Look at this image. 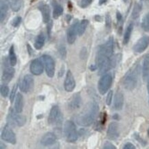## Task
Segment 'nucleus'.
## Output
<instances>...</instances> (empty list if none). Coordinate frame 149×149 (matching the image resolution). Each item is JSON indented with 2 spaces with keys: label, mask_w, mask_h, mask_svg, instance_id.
<instances>
[{
  "label": "nucleus",
  "mask_w": 149,
  "mask_h": 149,
  "mask_svg": "<svg viewBox=\"0 0 149 149\" xmlns=\"http://www.w3.org/2000/svg\"><path fill=\"white\" fill-rule=\"evenodd\" d=\"M114 40L111 37L104 44L101 45L97 51L95 63L98 69L99 75L106 74L109 70L115 67L116 57L113 56Z\"/></svg>",
  "instance_id": "1"
},
{
  "label": "nucleus",
  "mask_w": 149,
  "mask_h": 149,
  "mask_svg": "<svg viewBox=\"0 0 149 149\" xmlns=\"http://www.w3.org/2000/svg\"><path fill=\"white\" fill-rule=\"evenodd\" d=\"M99 111V105L95 101L87 104L83 111L76 118V122L83 127H89L95 121Z\"/></svg>",
  "instance_id": "2"
},
{
  "label": "nucleus",
  "mask_w": 149,
  "mask_h": 149,
  "mask_svg": "<svg viewBox=\"0 0 149 149\" xmlns=\"http://www.w3.org/2000/svg\"><path fill=\"white\" fill-rule=\"evenodd\" d=\"M139 74V64H135L132 68L128 70L123 78L124 87L129 91H132L134 89L137 85L138 77Z\"/></svg>",
  "instance_id": "3"
},
{
  "label": "nucleus",
  "mask_w": 149,
  "mask_h": 149,
  "mask_svg": "<svg viewBox=\"0 0 149 149\" xmlns=\"http://www.w3.org/2000/svg\"><path fill=\"white\" fill-rule=\"evenodd\" d=\"M63 133L65 138L68 142L74 143L76 142L78 138V131L75 124L71 120H68L65 122Z\"/></svg>",
  "instance_id": "4"
},
{
  "label": "nucleus",
  "mask_w": 149,
  "mask_h": 149,
  "mask_svg": "<svg viewBox=\"0 0 149 149\" xmlns=\"http://www.w3.org/2000/svg\"><path fill=\"white\" fill-rule=\"evenodd\" d=\"M7 121L9 126L15 127V125H17L19 127H22L26 124V119L24 116L20 115V113L15 110L10 109L8 114Z\"/></svg>",
  "instance_id": "5"
},
{
  "label": "nucleus",
  "mask_w": 149,
  "mask_h": 149,
  "mask_svg": "<svg viewBox=\"0 0 149 149\" xmlns=\"http://www.w3.org/2000/svg\"><path fill=\"white\" fill-rule=\"evenodd\" d=\"M63 122V115L60 109L58 106L55 105L52 107L48 116V123L50 125L60 127Z\"/></svg>",
  "instance_id": "6"
},
{
  "label": "nucleus",
  "mask_w": 149,
  "mask_h": 149,
  "mask_svg": "<svg viewBox=\"0 0 149 149\" xmlns=\"http://www.w3.org/2000/svg\"><path fill=\"white\" fill-rule=\"evenodd\" d=\"M113 77L111 74H104L101 76L98 84V89L99 93L101 95H104L109 90L112 85Z\"/></svg>",
  "instance_id": "7"
},
{
  "label": "nucleus",
  "mask_w": 149,
  "mask_h": 149,
  "mask_svg": "<svg viewBox=\"0 0 149 149\" xmlns=\"http://www.w3.org/2000/svg\"><path fill=\"white\" fill-rule=\"evenodd\" d=\"M41 59L44 63L47 76L49 78H52L55 73V63L54 60L49 55L47 54H43L41 56Z\"/></svg>",
  "instance_id": "8"
},
{
  "label": "nucleus",
  "mask_w": 149,
  "mask_h": 149,
  "mask_svg": "<svg viewBox=\"0 0 149 149\" xmlns=\"http://www.w3.org/2000/svg\"><path fill=\"white\" fill-rule=\"evenodd\" d=\"M20 90L24 93H28L34 88V78L31 75L27 74L23 78L19 86Z\"/></svg>",
  "instance_id": "9"
},
{
  "label": "nucleus",
  "mask_w": 149,
  "mask_h": 149,
  "mask_svg": "<svg viewBox=\"0 0 149 149\" xmlns=\"http://www.w3.org/2000/svg\"><path fill=\"white\" fill-rule=\"evenodd\" d=\"M1 137L3 140L12 144H16V136L8 125H6L1 131Z\"/></svg>",
  "instance_id": "10"
},
{
  "label": "nucleus",
  "mask_w": 149,
  "mask_h": 149,
  "mask_svg": "<svg viewBox=\"0 0 149 149\" xmlns=\"http://www.w3.org/2000/svg\"><path fill=\"white\" fill-rule=\"evenodd\" d=\"M149 45V36L145 35L141 37L133 45V51L136 53H142L146 50Z\"/></svg>",
  "instance_id": "11"
},
{
  "label": "nucleus",
  "mask_w": 149,
  "mask_h": 149,
  "mask_svg": "<svg viewBox=\"0 0 149 149\" xmlns=\"http://www.w3.org/2000/svg\"><path fill=\"white\" fill-rule=\"evenodd\" d=\"M78 21L76 20L68 28L67 32V40L70 44H73L76 41V35L78 34Z\"/></svg>",
  "instance_id": "12"
},
{
  "label": "nucleus",
  "mask_w": 149,
  "mask_h": 149,
  "mask_svg": "<svg viewBox=\"0 0 149 149\" xmlns=\"http://www.w3.org/2000/svg\"><path fill=\"white\" fill-rule=\"evenodd\" d=\"M76 87V81L73 74L70 70L67 72L65 79L64 82V88L67 92H72Z\"/></svg>",
  "instance_id": "13"
},
{
  "label": "nucleus",
  "mask_w": 149,
  "mask_h": 149,
  "mask_svg": "<svg viewBox=\"0 0 149 149\" xmlns=\"http://www.w3.org/2000/svg\"><path fill=\"white\" fill-rule=\"evenodd\" d=\"M119 125L117 122H111L109 125L107 131V136L109 139L116 140L119 137Z\"/></svg>",
  "instance_id": "14"
},
{
  "label": "nucleus",
  "mask_w": 149,
  "mask_h": 149,
  "mask_svg": "<svg viewBox=\"0 0 149 149\" xmlns=\"http://www.w3.org/2000/svg\"><path fill=\"white\" fill-rule=\"evenodd\" d=\"M30 71L32 74L36 76H39L43 73V65L41 59L37 58L32 61L30 65Z\"/></svg>",
  "instance_id": "15"
},
{
  "label": "nucleus",
  "mask_w": 149,
  "mask_h": 149,
  "mask_svg": "<svg viewBox=\"0 0 149 149\" xmlns=\"http://www.w3.org/2000/svg\"><path fill=\"white\" fill-rule=\"evenodd\" d=\"M56 136L54 133L48 132L43 135L41 139V144L43 146H49L54 144L56 142Z\"/></svg>",
  "instance_id": "16"
},
{
  "label": "nucleus",
  "mask_w": 149,
  "mask_h": 149,
  "mask_svg": "<svg viewBox=\"0 0 149 149\" xmlns=\"http://www.w3.org/2000/svg\"><path fill=\"white\" fill-rule=\"evenodd\" d=\"M82 99L80 93H76L72 95L71 100L69 102V108L72 111L78 109L81 107Z\"/></svg>",
  "instance_id": "17"
},
{
  "label": "nucleus",
  "mask_w": 149,
  "mask_h": 149,
  "mask_svg": "<svg viewBox=\"0 0 149 149\" xmlns=\"http://www.w3.org/2000/svg\"><path fill=\"white\" fill-rule=\"evenodd\" d=\"M38 8H39V10L41 13L43 22L45 23V24H47V23L50 22L51 11L49 6L46 4V3H42L39 6Z\"/></svg>",
  "instance_id": "18"
},
{
  "label": "nucleus",
  "mask_w": 149,
  "mask_h": 149,
  "mask_svg": "<svg viewBox=\"0 0 149 149\" xmlns=\"http://www.w3.org/2000/svg\"><path fill=\"white\" fill-rule=\"evenodd\" d=\"M15 69L13 68L7 67L3 71L2 76H1V81L3 83L8 84L11 81L15 75Z\"/></svg>",
  "instance_id": "19"
},
{
  "label": "nucleus",
  "mask_w": 149,
  "mask_h": 149,
  "mask_svg": "<svg viewBox=\"0 0 149 149\" xmlns=\"http://www.w3.org/2000/svg\"><path fill=\"white\" fill-rule=\"evenodd\" d=\"M9 0H1L0 1V20L2 24L6 18L9 8Z\"/></svg>",
  "instance_id": "20"
},
{
  "label": "nucleus",
  "mask_w": 149,
  "mask_h": 149,
  "mask_svg": "<svg viewBox=\"0 0 149 149\" xmlns=\"http://www.w3.org/2000/svg\"><path fill=\"white\" fill-rule=\"evenodd\" d=\"M124 102H125V98H124V95L122 92L118 91L116 93L115 97H114L113 102V107L116 110L120 111L123 107Z\"/></svg>",
  "instance_id": "21"
},
{
  "label": "nucleus",
  "mask_w": 149,
  "mask_h": 149,
  "mask_svg": "<svg viewBox=\"0 0 149 149\" xmlns=\"http://www.w3.org/2000/svg\"><path fill=\"white\" fill-rule=\"evenodd\" d=\"M142 78L144 81L149 78V54L145 55L142 63Z\"/></svg>",
  "instance_id": "22"
},
{
  "label": "nucleus",
  "mask_w": 149,
  "mask_h": 149,
  "mask_svg": "<svg viewBox=\"0 0 149 149\" xmlns=\"http://www.w3.org/2000/svg\"><path fill=\"white\" fill-rule=\"evenodd\" d=\"M24 96H23L22 93H18L16 95L15 100V110L19 113H21L23 111V109H24Z\"/></svg>",
  "instance_id": "23"
},
{
  "label": "nucleus",
  "mask_w": 149,
  "mask_h": 149,
  "mask_svg": "<svg viewBox=\"0 0 149 149\" xmlns=\"http://www.w3.org/2000/svg\"><path fill=\"white\" fill-rule=\"evenodd\" d=\"M45 37L43 33H40L36 38L35 41H34V46L36 49H41L45 44Z\"/></svg>",
  "instance_id": "24"
},
{
  "label": "nucleus",
  "mask_w": 149,
  "mask_h": 149,
  "mask_svg": "<svg viewBox=\"0 0 149 149\" xmlns=\"http://www.w3.org/2000/svg\"><path fill=\"white\" fill-rule=\"evenodd\" d=\"M52 6L54 8V10H53V18L56 19L59 17L61 16L63 13V8L61 6L60 4L57 3L56 1H54L52 2Z\"/></svg>",
  "instance_id": "25"
},
{
  "label": "nucleus",
  "mask_w": 149,
  "mask_h": 149,
  "mask_svg": "<svg viewBox=\"0 0 149 149\" xmlns=\"http://www.w3.org/2000/svg\"><path fill=\"white\" fill-rule=\"evenodd\" d=\"M133 30V24H130L128 25V26L126 28L125 34H124V37H123V44L127 45L130 41L131 39V34H132Z\"/></svg>",
  "instance_id": "26"
},
{
  "label": "nucleus",
  "mask_w": 149,
  "mask_h": 149,
  "mask_svg": "<svg viewBox=\"0 0 149 149\" xmlns=\"http://www.w3.org/2000/svg\"><path fill=\"white\" fill-rule=\"evenodd\" d=\"M89 24V21L87 19H83L78 24V34L79 36H82L85 33L86 28H87V26Z\"/></svg>",
  "instance_id": "27"
},
{
  "label": "nucleus",
  "mask_w": 149,
  "mask_h": 149,
  "mask_svg": "<svg viewBox=\"0 0 149 149\" xmlns=\"http://www.w3.org/2000/svg\"><path fill=\"white\" fill-rule=\"evenodd\" d=\"M9 62L12 66H15L17 63V56L13 45L9 49Z\"/></svg>",
  "instance_id": "28"
},
{
  "label": "nucleus",
  "mask_w": 149,
  "mask_h": 149,
  "mask_svg": "<svg viewBox=\"0 0 149 149\" xmlns=\"http://www.w3.org/2000/svg\"><path fill=\"white\" fill-rule=\"evenodd\" d=\"M22 0H10L11 9L15 12H17L22 6Z\"/></svg>",
  "instance_id": "29"
},
{
  "label": "nucleus",
  "mask_w": 149,
  "mask_h": 149,
  "mask_svg": "<svg viewBox=\"0 0 149 149\" xmlns=\"http://www.w3.org/2000/svg\"><path fill=\"white\" fill-rule=\"evenodd\" d=\"M142 29L146 32H149V13L145 15L142 22Z\"/></svg>",
  "instance_id": "30"
},
{
  "label": "nucleus",
  "mask_w": 149,
  "mask_h": 149,
  "mask_svg": "<svg viewBox=\"0 0 149 149\" xmlns=\"http://www.w3.org/2000/svg\"><path fill=\"white\" fill-rule=\"evenodd\" d=\"M141 10H142V6H141V4H139V3H136L135 5L132 13V17L133 19H137L139 17Z\"/></svg>",
  "instance_id": "31"
},
{
  "label": "nucleus",
  "mask_w": 149,
  "mask_h": 149,
  "mask_svg": "<svg viewBox=\"0 0 149 149\" xmlns=\"http://www.w3.org/2000/svg\"><path fill=\"white\" fill-rule=\"evenodd\" d=\"M9 87H8L6 85H1V87H0V92H1V95H2L3 98H6V97L9 94Z\"/></svg>",
  "instance_id": "32"
},
{
  "label": "nucleus",
  "mask_w": 149,
  "mask_h": 149,
  "mask_svg": "<svg viewBox=\"0 0 149 149\" xmlns=\"http://www.w3.org/2000/svg\"><path fill=\"white\" fill-rule=\"evenodd\" d=\"M58 53L60 54L61 57L62 58H65L66 54H67V51L65 46L63 45H61L58 47Z\"/></svg>",
  "instance_id": "33"
},
{
  "label": "nucleus",
  "mask_w": 149,
  "mask_h": 149,
  "mask_svg": "<svg viewBox=\"0 0 149 149\" xmlns=\"http://www.w3.org/2000/svg\"><path fill=\"white\" fill-rule=\"evenodd\" d=\"M113 96V91L112 90H110L108 92L107 96V98H106V104H107L108 106H109V105H111V104Z\"/></svg>",
  "instance_id": "34"
},
{
  "label": "nucleus",
  "mask_w": 149,
  "mask_h": 149,
  "mask_svg": "<svg viewBox=\"0 0 149 149\" xmlns=\"http://www.w3.org/2000/svg\"><path fill=\"white\" fill-rule=\"evenodd\" d=\"M17 90V85H15L14 87L12 89V91H11L10 95V100L11 102H13V101L15 100V98H16V92Z\"/></svg>",
  "instance_id": "35"
},
{
  "label": "nucleus",
  "mask_w": 149,
  "mask_h": 149,
  "mask_svg": "<svg viewBox=\"0 0 149 149\" xmlns=\"http://www.w3.org/2000/svg\"><path fill=\"white\" fill-rule=\"evenodd\" d=\"M21 22H22V17L17 16L13 19V20L12 21V26L13 27H17L19 25H20Z\"/></svg>",
  "instance_id": "36"
},
{
  "label": "nucleus",
  "mask_w": 149,
  "mask_h": 149,
  "mask_svg": "<svg viewBox=\"0 0 149 149\" xmlns=\"http://www.w3.org/2000/svg\"><path fill=\"white\" fill-rule=\"evenodd\" d=\"M92 2V0H81V2H80V6L83 8L87 7L89 6Z\"/></svg>",
  "instance_id": "37"
},
{
  "label": "nucleus",
  "mask_w": 149,
  "mask_h": 149,
  "mask_svg": "<svg viewBox=\"0 0 149 149\" xmlns=\"http://www.w3.org/2000/svg\"><path fill=\"white\" fill-rule=\"evenodd\" d=\"M134 137H135V139L137 141V142H139V143H140V144H142L143 146H145V145L146 144V141L141 138L138 133H134Z\"/></svg>",
  "instance_id": "38"
},
{
  "label": "nucleus",
  "mask_w": 149,
  "mask_h": 149,
  "mask_svg": "<svg viewBox=\"0 0 149 149\" xmlns=\"http://www.w3.org/2000/svg\"><path fill=\"white\" fill-rule=\"evenodd\" d=\"M116 18H117L118 25L119 26H122V22H123V17H122V14L119 11H117V13H116Z\"/></svg>",
  "instance_id": "39"
},
{
  "label": "nucleus",
  "mask_w": 149,
  "mask_h": 149,
  "mask_svg": "<svg viewBox=\"0 0 149 149\" xmlns=\"http://www.w3.org/2000/svg\"><path fill=\"white\" fill-rule=\"evenodd\" d=\"M103 148H104V149H116V146H114V145L111 142H108L107 141V142H106L104 144Z\"/></svg>",
  "instance_id": "40"
},
{
  "label": "nucleus",
  "mask_w": 149,
  "mask_h": 149,
  "mask_svg": "<svg viewBox=\"0 0 149 149\" xmlns=\"http://www.w3.org/2000/svg\"><path fill=\"white\" fill-rule=\"evenodd\" d=\"M52 28V22L50 21V22L47 23V33L49 38H50V36H51Z\"/></svg>",
  "instance_id": "41"
},
{
  "label": "nucleus",
  "mask_w": 149,
  "mask_h": 149,
  "mask_svg": "<svg viewBox=\"0 0 149 149\" xmlns=\"http://www.w3.org/2000/svg\"><path fill=\"white\" fill-rule=\"evenodd\" d=\"M106 26L107 28H111V17L110 15L107 14L106 15Z\"/></svg>",
  "instance_id": "42"
},
{
  "label": "nucleus",
  "mask_w": 149,
  "mask_h": 149,
  "mask_svg": "<svg viewBox=\"0 0 149 149\" xmlns=\"http://www.w3.org/2000/svg\"><path fill=\"white\" fill-rule=\"evenodd\" d=\"M107 117V116L106 112H104V113H103L102 114V116H101L100 121V123L102 125H104V124H105V122H106Z\"/></svg>",
  "instance_id": "43"
},
{
  "label": "nucleus",
  "mask_w": 149,
  "mask_h": 149,
  "mask_svg": "<svg viewBox=\"0 0 149 149\" xmlns=\"http://www.w3.org/2000/svg\"><path fill=\"white\" fill-rule=\"evenodd\" d=\"M124 149H135V146L133 145L132 143L131 142H127V144H125V146L123 147Z\"/></svg>",
  "instance_id": "44"
},
{
  "label": "nucleus",
  "mask_w": 149,
  "mask_h": 149,
  "mask_svg": "<svg viewBox=\"0 0 149 149\" xmlns=\"http://www.w3.org/2000/svg\"><path fill=\"white\" fill-rule=\"evenodd\" d=\"M27 49H28V54H29L30 56H32V54H33V51H32V47L29 44H27Z\"/></svg>",
  "instance_id": "45"
},
{
  "label": "nucleus",
  "mask_w": 149,
  "mask_h": 149,
  "mask_svg": "<svg viewBox=\"0 0 149 149\" xmlns=\"http://www.w3.org/2000/svg\"><path fill=\"white\" fill-rule=\"evenodd\" d=\"M89 69H90L91 71H95V70H96L98 69V67H97L96 65H91Z\"/></svg>",
  "instance_id": "46"
},
{
  "label": "nucleus",
  "mask_w": 149,
  "mask_h": 149,
  "mask_svg": "<svg viewBox=\"0 0 149 149\" xmlns=\"http://www.w3.org/2000/svg\"><path fill=\"white\" fill-rule=\"evenodd\" d=\"M107 1V0H100V1H99V4L102 5L103 3H106Z\"/></svg>",
  "instance_id": "47"
},
{
  "label": "nucleus",
  "mask_w": 149,
  "mask_h": 149,
  "mask_svg": "<svg viewBox=\"0 0 149 149\" xmlns=\"http://www.w3.org/2000/svg\"><path fill=\"white\" fill-rule=\"evenodd\" d=\"M113 118L115 120H118L119 119V116H118V114H115V115L113 116Z\"/></svg>",
  "instance_id": "48"
},
{
  "label": "nucleus",
  "mask_w": 149,
  "mask_h": 149,
  "mask_svg": "<svg viewBox=\"0 0 149 149\" xmlns=\"http://www.w3.org/2000/svg\"><path fill=\"white\" fill-rule=\"evenodd\" d=\"M3 147H4V148H6V145L4 144H3V143L1 142V146H0V148L3 149Z\"/></svg>",
  "instance_id": "49"
},
{
  "label": "nucleus",
  "mask_w": 149,
  "mask_h": 149,
  "mask_svg": "<svg viewBox=\"0 0 149 149\" xmlns=\"http://www.w3.org/2000/svg\"><path fill=\"white\" fill-rule=\"evenodd\" d=\"M147 90H148V92L149 93V79L148 82V85H147Z\"/></svg>",
  "instance_id": "50"
},
{
  "label": "nucleus",
  "mask_w": 149,
  "mask_h": 149,
  "mask_svg": "<svg viewBox=\"0 0 149 149\" xmlns=\"http://www.w3.org/2000/svg\"><path fill=\"white\" fill-rule=\"evenodd\" d=\"M148 136L149 137V127H148Z\"/></svg>",
  "instance_id": "51"
},
{
  "label": "nucleus",
  "mask_w": 149,
  "mask_h": 149,
  "mask_svg": "<svg viewBox=\"0 0 149 149\" xmlns=\"http://www.w3.org/2000/svg\"><path fill=\"white\" fill-rule=\"evenodd\" d=\"M123 1H125V2H127V1H128V0H123Z\"/></svg>",
  "instance_id": "52"
}]
</instances>
